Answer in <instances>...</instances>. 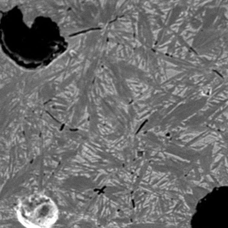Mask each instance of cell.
I'll use <instances>...</instances> for the list:
<instances>
[{
	"instance_id": "cell-1",
	"label": "cell",
	"mask_w": 228,
	"mask_h": 228,
	"mask_svg": "<svg viewBox=\"0 0 228 228\" xmlns=\"http://www.w3.org/2000/svg\"><path fill=\"white\" fill-rule=\"evenodd\" d=\"M16 214L25 228H52L59 219V209L50 197L35 193L20 199Z\"/></svg>"
}]
</instances>
